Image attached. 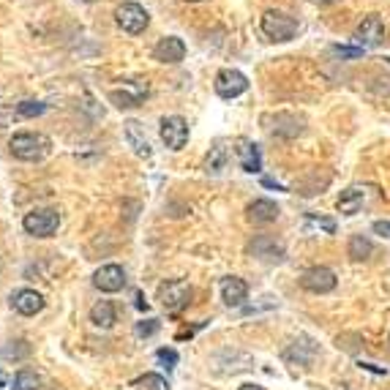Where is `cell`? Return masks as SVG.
Segmentation results:
<instances>
[{"instance_id":"7","label":"cell","mask_w":390,"mask_h":390,"mask_svg":"<svg viewBox=\"0 0 390 390\" xmlns=\"http://www.w3.org/2000/svg\"><path fill=\"white\" fill-rule=\"evenodd\" d=\"M300 287L306 292H314V295H325V292H333L336 289V273L330 267H308L306 273L300 276Z\"/></svg>"},{"instance_id":"35","label":"cell","mask_w":390,"mask_h":390,"mask_svg":"<svg viewBox=\"0 0 390 390\" xmlns=\"http://www.w3.org/2000/svg\"><path fill=\"white\" fill-rule=\"evenodd\" d=\"M137 308H145V311H147V300H142V295H137Z\"/></svg>"},{"instance_id":"4","label":"cell","mask_w":390,"mask_h":390,"mask_svg":"<svg viewBox=\"0 0 390 390\" xmlns=\"http://www.w3.org/2000/svg\"><path fill=\"white\" fill-rule=\"evenodd\" d=\"M191 298H194V292L191 287L181 281V279H175V281H166L159 287V300H162V306L169 311V314H175V311H181L191 303Z\"/></svg>"},{"instance_id":"9","label":"cell","mask_w":390,"mask_h":390,"mask_svg":"<svg viewBox=\"0 0 390 390\" xmlns=\"http://www.w3.org/2000/svg\"><path fill=\"white\" fill-rule=\"evenodd\" d=\"M385 39V25L377 14L371 17H363V22L355 28V42L360 44L363 49H371V47H379Z\"/></svg>"},{"instance_id":"29","label":"cell","mask_w":390,"mask_h":390,"mask_svg":"<svg viewBox=\"0 0 390 390\" xmlns=\"http://www.w3.org/2000/svg\"><path fill=\"white\" fill-rule=\"evenodd\" d=\"M159 328H162V322H159V319H142V322H137L134 333H137L140 339H147V336H153Z\"/></svg>"},{"instance_id":"23","label":"cell","mask_w":390,"mask_h":390,"mask_svg":"<svg viewBox=\"0 0 390 390\" xmlns=\"http://www.w3.org/2000/svg\"><path fill=\"white\" fill-rule=\"evenodd\" d=\"M347 254L355 260V262H363V260H369L371 254H374V246H371L369 238H363V235H352V238H349Z\"/></svg>"},{"instance_id":"25","label":"cell","mask_w":390,"mask_h":390,"mask_svg":"<svg viewBox=\"0 0 390 390\" xmlns=\"http://www.w3.org/2000/svg\"><path fill=\"white\" fill-rule=\"evenodd\" d=\"M134 390H169V382L162 374H145L134 382Z\"/></svg>"},{"instance_id":"27","label":"cell","mask_w":390,"mask_h":390,"mask_svg":"<svg viewBox=\"0 0 390 390\" xmlns=\"http://www.w3.org/2000/svg\"><path fill=\"white\" fill-rule=\"evenodd\" d=\"M314 229H317V232L322 229L325 235H333V232H336V221H333V219H322V216H317V213H308L306 216V232L311 235Z\"/></svg>"},{"instance_id":"21","label":"cell","mask_w":390,"mask_h":390,"mask_svg":"<svg viewBox=\"0 0 390 390\" xmlns=\"http://www.w3.org/2000/svg\"><path fill=\"white\" fill-rule=\"evenodd\" d=\"M363 205V188H358V185H352L347 191H341V197H339V210L344 213V216H355L358 210Z\"/></svg>"},{"instance_id":"36","label":"cell","mask_w":390,"mask_h":390,"mask_svg":"<svg viewBox=\"0 0 390 390\" xmlns=\"http://www.w3.org/2000/svg\"><path fill=\"white\" fill-rule=\"evenodd\" d=\"M238 390H265V388H260V385H251V382H248V385H240Z\"/></svg>"},{"instance_id":"19","label":"cell","mask_w":390,"mask_h":390,"mask_svg":"<svg viewBox=\"0 0 390 390\" xmlns=\"http://www.w3.org/2000/svg\"><path fill=\"white\" fill-rule=\"evenodd\" d=\"M126 140H128V145L134 147V153L140 159H150V142H147V137H145V131L140 128L137 121H128L126 123Z\"/></svg>"},{"instance_id":"38","label":"cell","mask_w":390,"mask_h":390,"mask_svg":"<svg viewBox=\"0 0 390 390\" xmlns=\"http://www.w3.org/2000/svg\"><path fill=\"white\" fill-rule=\"evenodd\" d=\"M314 3H322V6H328V3H336V0H314Z\"/></svg>"},{"instance_id":"33","label":"cell","mask_w":390,"mask_h":390,"mask_svg":"<svg viewBox=\"0 0 390 390\" xmlns=\"http://www.w3.org/2000/svg\"><path fill=\"white\" fill-rule=\"evenodd\" d=\"M360 369L374 371V374H385V369H377V366H374V363H360Z\"/></svg>"},{"instance_id":"31","label":"cell","mask_w":390,"mask_h":390,"mask_svg":"<svg viewBox=\"0 0 390 390\" xmlns=\"http://www.w3.org/2000/svg\"><path fill=\"white\" fill-rule=\"evenodd\" d=\"M333 52L341 55V58H360L363 55V47H355V49L352 47H333Z\"/></svg>"},{"instance_id":"6","label":"cell","mask_w":390,"mask_h":390,"mask_svg":"<svg viewBox=\"0 0 390 390\" xmlns=\"http://www.w3.org/2000/svg\"><path fill=\"white\" fill-rule=\"evenodd\" d=\"M216 93L221 96V99H238L240 93H246L248 90V80L246 74H240V71H235V68H221L219 74H216Z\"/></svg>"},{"instance_id":"10","label":"cell","mask_w":390,"mask_h":390,"mask_svg":"<svg viewBox=\"0 0 390 390\" xmlns=\"http://www.w3.org/2000/svg\"><path fill=\"white\" fill-rule=\"evenodd\" d=\"M93 284L102 292H121L126 287V273L121 265H102L93 273Z\"/></svg>"},{"instance_id":"20","label":"cell","mask_w":390,"mask_h":390,"mask_svg":"<svg viewBox=\"0 0 390 390\" xmlns=\"http://www.w3.org/2000/svg\"><path fill=\"white\" fill-rule=\"evenodd\" d=\"M90 322L96 325V328H104L109 330L115 322H118V314H115V306L109 303V300H99L96 306L90 308Z\"/></svg>"},{"instance_id":"13","label":"cell","mask_w":390,"mask_h":390,"mask_svg":"<svg viewBox=\"0 0 390 390\" xmlns=\"http://www.w3.org/2000/svg\"><path fill=\"white\" fill-rule=\"evenodd\" d=\"M248 298V284L238 276H226L221 279V300L226 306H243V300Z\"/></svg>"},{"instance_id":"2","label":"cell","mask_w":390,"mask_h":390,"mask_svg":"<svg viewBox=\"0 0 390 390\" xmlns=\"http://www.w3.org/2000/svg\"><path fill=\"white\" fill-rule=\"evenodd\" d=\"M260 28L273 42H289L298 33V20L284 14V11H279V8H267L262 14V20H260Z\"/></svg>"},{"instance_id":"30","label":"cell","mask_w":390,"mask_h":390,"mask_svg":"<svg viewBox=\"0 0 390 390\" xmlns=\"http://www.w3.org/2000/svg\"><path fill=\"white\" fill-rule=\"evenodd\" d=\"M156 358H159V360H162V363H164L166 369H172V366H178V352H175V349H159V352H156Z\"/></svg>"},{"instance_id":"8","label":"cell","mask_w":390,"mask_h":390,"mask_svg":"<svg viewBox=\"0 0 390 390\" xmlns=\"http://www.w3.org/2000/svg\"><path fill=\"white\" fill-rule=\"evenodd\" d=\"M162 142L169 150H183V145L188 142V123L181 115H169L162 121Z\"/></svg>"},{"instance_id":"32","label":"cell","mask_w":390,"mask_h":390,"mask_svg":"<svg viewBox=\"0 0 390 390\" xmlns=\"http://www.w3.org/2000/svg\"><path fill=\"white\" fill-rule=\"evenodd\" d=\"M377 235H382V238H390V221H374V226H371Z\"/></svg>"},{"instance_id":"34","label":"cell","mask_w":390,"mask_h":390,"mask_svg":"<svg viewBox=\"0 0 390 390\" xmlns=\"http://www.w3.org/2000/svg\"><path fill=\"white\" fill-rule=\"evenodd\" d=\"M262 183H265L267 188H276V191H284V188H281V185H279V183H273V181H267V178H265V181H262Z\"/></svg>"},{"instance_id":"26","label":"cell","mask_w":390,"mask_h":390,"mask_svg":"<svg viewBox=\"0 0 390 390\" xmlns=\"http://www.w3.org/2000/svg\"><path fill=\"white\" fill-rule=\"evenodd\" d=\"M39 385H42V379H39L36 371L22 369V371H17V377H14V390H39Z\"/></svg>"},{"instance_id":"3","label":"cell","mask_w":390,"mask_h":390,"mask_svg":"<svg viewBox=\"0 0 390 390\" xmlns=\"http://www.w3.org/2000/svg\"><path fill=\"white\" fill-rule=\"evenodd\" d=\"M22 226L28 235L33 238H49L58 232L61 226V213L52 210V207H42V210H30L25 219H22Z\"/></svg>"},{"instance_id":"5","label":"cell","mask_w":390,"mask_h":390,"mask_svg":"<svg viewBox=\"0 0 390 390\" xmlns=\"http://www.w3.org/2000/svg\"><path fill=\"white\" fill-rule=\"evenodd\" d=\"M115 20H118V25L123 28L126 33L140 36L145 28H147V22H150V14L145 11L140 3H123V6H118Z\"/></svg>"},{"instance_id":"12","label":"cell","mask_w":390,"mask_h":390,"mask_svg":"<svg viewBox=\"0 0 390 390\" xmlns=\"http://www.w3.org/2000/svg\"><path fill=\"white\" fill-rule=\"evenodd\" d=\"M153 58L159 63H181L185 58V44L178 36H166L153 47Z\"/></svg>"},{"instance_id":"37","label":"cell","mask_w":390,"mask_h":390,"mask_svg":"<svg viewBox=\"0 0 390 390\" xmlns=\"http://www.w3.org/2000/svg\"><path fill=\"white\" fill-rule=\"evenodd\" d=\"M3 385H6V374L0 371V390H3Z\"/></svg>"},{"instance_id":"28","label":"cell","mask_w":390,"mask_h":390,"mask_svg":"<svg viewBox=\"0 0 390 390\" xmlns=\"http://www.w3.org/2000/svg\"><path fill=\"white\" fill-rule=\"evenodd\" d=\"M44 112H47V104L33 102V99L17 104V115H20V118H39V115H44Z\"/></svg>"},{"instance_id":"15","label":"cell","mask_w":390,"mask_h":390,"mask_svg":"<svg viewBox=\"0 0 390 390\" xmlns=\"http://www.w3.org/2000/svg\"><path fill=\"white\" fill-rule=\"evenodd\" d=\"M11 306L17 308L20 314H25V317H33V314H39L44 308V298L42 292H36V289H20V292H14Z\"/></svg>"},{"instance_id":"1","label":"cell","mask_w":390,"mask_h":390,"mask_svg":"<svg viewBox=\"0 0 390 390\" xmlns=\"http://www.w3.org/2000/svg\"><path fill=\"white\" fill-rule=\"evenodd\" d=\"M8 150H11V156H14V159H20V162H42V159L49 156L52 142H49L44 134L22 131V134H14V137H11Z\"/></svg>"},{"instance_id":"39","label":"cell","mask_w":390,"mask_h":390,"mask_svg":"<svg viewBox=\"0 0 390 390\" xmlns=\"http://www.w3.org/2000/svg\"><path fill=\"white\" fill-rule=\"evenodd\" d=\"M188 3H197V0H188Z\"/></svg>"},{"instance_id":"22","label":"cell","mask_w":390,"mask_h":390,"mask_svg":"<svg viewBox=\"0 0 390 390\" xmlns=\"http://www.w3.org/2000/svg\"><path fill=\"white\" fill-rule=\"evenodd\" d=\"M273 134L276 137H298L300 131H303V121H298V118H292V115H276V121H273Z\"/></svg>"},{"instance_id":"17","label":"cell","mask_w":390,"mask_h":390,"mask_svg":"<svg viewBox=\"0 0 390 390\" xmlns=\"http://www.w3.org/2000/svg\"><path fill=\"white\" fill-rule=\"evenodd\" d=\"M251 254L260 257V260H270V262H281V260H284V248H281V243H276L273 238H265V235H260V238L251 243Z\"/></svg>"},{"instance_id":"11","label":"cell","mask_w":390,"mask_h":390,"mask_svg":"<svg viewBox=\"0 0 390 390\" xmlns=\"http://www.w3.org/2000/svg\"><path fill=\"white\" fill-rule=\"evenodd\" d=\"M147 96V85L145 83H123V90H112L109 93V99L118 104L121 109H128V106H137V104H142V99Z\"/></svg>"},{"instance_id":"24","label":"cell","mask_w":390,"mask_h":390,"mask_svg":"<svg viewBox=\"0 0 390 390\" xmlns=\"http://www.w3.org/2000/svg\"><path fill=\"white\" fill-rule=\"evenodd\" d=\"M224 166H226V147H224V142H216L210 147V153H207V159H205V172L219 175Z\"/></svg>"},{"instance_id":"18","label":"cell","mask_w":390,"mask_h":390,"mask_svg":"<svg viewBox=\"0 0 390 390\" xmlns=\"http://www.w3.org/2000/svg\"><path fill=\"white\" fill-rule=\"evenodd\" d=\"M238 159H240V166L246 169V172H260L262 169V156H260V147L254 142H248V140H240L238 142Z\"/></svg>"},{"instance_id":"14","label":"cell","mask_w":390,"mask_h":390,"mask_svg":"<svg viewBox=\"0 0 390 390\" xmlns=\"http://www.w3.org/2000/svg\"><path fill=\"white\" fill-rule=\"evenodd\" d=\"M279 205L270 202V200H254L251 205L246 207V216L251 224H273L279 219Z\"/></svg>"},{"instance_id":"16","label":"cell","mask_w":390,"mask_h":390,"mask_svg":"<svg viewBox=\"0 0 390 390\" xmlns=\"http://www.w3.org/2000/svg\"><path fill=\"white\" fill-rule=\"evenodd\" d=\"M314 355H317V344L311 341V339H300V341H295L292 347L284 352V358H287L289 363H295V366H303V369H308V363L314 360Z\"/></svg>"}]
</instances>
